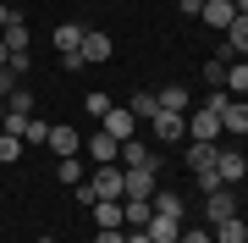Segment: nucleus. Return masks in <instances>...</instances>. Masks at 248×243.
<instances>
[{"label":"nucleus","instance_id":"1","mask_svg":"<svg viewBox=\"0 0 248 243\" xmlns=\"http://www.w3.org/2000/svg\"><path fill=\"white\" fill-rule=\"evenodd\" d=\"M149 127H155L160 144H182V138H187V111H155Z\"/></svg>","mask_w":248,"mask_h":243},{"label":"nucleus","instance_id":"11","mask_svg":"<svg viewBox=\"0 0 248 243\" xmlns=\"http://www.w3.org/2000/svg\"><path fill=\"white\" fill-rule=\"evenodd\" d=\"M243 171H248V161H243L237 149H221V155H215V177H221L226 188H237V182H243Z\"/></svg>","mask_w":248,"mask_h":243},{"label":"nucleus","instance_id":"4","mask_svg":"<svg viewBox=\"0 0 248 243\" xmlns=\"http://www.w3.org/2000/svg\"><path fill=\"white\" fill-rule=\"evenodd\" d=\"M204 216H210V227H215V221H226V216H243V210H237V194H232L226 182H221L215 194H204Z\"/></svg>","mask_w":248,"mask_h":243},{"label":"nucleus","instance_id":"14","mask_svg":"<svg viewBox=\"0 0 248 243\" xmlns=\"http://www.w3.org/2000/svg\"><path fill=\"white\" fill-rule=\"evenodd\" d=\"M199 17L210 22V28H221V33H226L232 17H237V6H232V0H204V11H199Z\"/></svg>","mask_w":248,"mask_h":243},{"label":"nucleus","instance_id":"34","mask_svg":"<svg viewBox=\"0 0 248 243\" xmlns=\"http://www.w3.org/2000/svg\"><path fill=\"white\" fill-rule=\"evenodd\" d=\"M105 111H110V99H105V94H89V116L99 122V116H105Z\"/></svg>","mask_w":248,"mask_h":243},{"label":"nucleus","instance_id":"9","mask_svg":"<svg viewBox=\"0 0 248 243\" xmlns=\"http://www.w3.org/2000/svg\"><path fill=\"white\" fill-rule=\"evenodd\" d=\"M78 144H83V133H78V127H66V122H50V149H55V161L78 155Z\"/></svg>","mask_w":248,"mask_h":243},{"label":"nucleus","instance_id":"32","mask_svg":"<svg viewBox=\"0 0 248 243\" xmlns=\"http://www.w3.org/2000/svg\"><path fill=\"white\" fill-rule=\"evenodd\" d=\"M149 205H155V210H182V194H155Z\"/></svg>","mask_w":248,"mask_h":243},{"label":"nucleus","instance_id":"38","mask_svg":"<svg viewBox=\"0 0 248 243\" xmlns=\"http://www.w3.org/2000/svg\"><path fill=\"white\" fill-rule=\"evenodd\" d=\"M127 243H155V238L143 232V227H127Z\"/></svg>","mask_w":248,"mask_h":243},{"label":"nucleus","instance_id":"39","mask_svg":"<svg viewBox=\"0 0 248 243\" xmlns=\"http://www.w3.org/2000/svg\"><path fill=\"white\" fill-rule=\"evenodd\" d=\"M22 17V11H11V6H0V28H6V22H17Z\"/></svg>","mask_w":248,"mask_h":243},{"label":"nucleus","instance_id":"24","mask_svg":"<svg viewBox=\"0 0 248 243\" xmlns=\"http://www.w3.org/2000/svg\"><path fill=\"white\" fill-rule=\"evenodd\" d=\"M127 111H133V116H138V122H149V116H155V111H160V99H155L149 89H138V94H133V105H127Z\"/></svg>","mask_w":248,"mask_h":243},{"label":"nucleus","instance_id":"23","mask_svg":"<svg viewBox=\"0 0 248 243\" xmlns=\"http://www.w3.org/2000/svg\"><path fill=\"white\" fill-rule=\"evenodd\" d=\"M155 99H160V111H187V89H182V83H171V89H160Z\"/></svg>","mask_w":248,"mask_h":243},{"label":"nucleus","instance_id":"42","mask_svg":"<svg viewBox=\"0 0 248 243\" xmlns=\"http://www.w3.org/2000/svg\"><path fill=\"white\" fill-rule=\"evenodd\" d=\"M39 243H55V238H39Z\"/></svg>","mask_w":248,"mask_h":243},{"label":"nucleus","instance_id":"33","mask_svg":"<svg viewBox=\"0 0 248 243\" xmlns=\"http://www.w3.org/2000/svg\"><path fill=\"white\" fill-rule=\"evenodd\" d=\"M193 177H199V188H204V194H215V188H221V177H215V166H210V171H193Z\"/></svg>","mask_w":248,"mask_h":243},{"label":"nucleus","instance_id":"18","mask_svg":"<svg viewBox=\"0 0 248 243\" xmlns=\"http://www.w3.org/2000/svg\"><path fill=\"white\" fill-rule=\"evenodd\" d=\"M221 89H226L232 99H248V61H232V66H226V83H221Z\"/></svg>","mask_w":248,"mask_h":243},{"label":"nucleus","instance_id":"35","mask_svg":"<svg viewBox=\"0 0 248 243\" xmlns=\"http://www.w3.org/2000/svg\"><path fill=\"white\" fill-rule=\"evenodd\" d=\"M11 89H17V72H11V66H0V99H6Z\"/></svg>","mask_w":248,"mask_h":243},{"label":"nucleus","instance_id":"27","mask_svg":"<svg viewBox=\"0 0 248 243\" xmlns=\"http://www.w3.org/2000/svg\"><path fill=\"white\" fill-rule=\"evenodd\" d=\"M22 155V138H11V133H0V161H17Z\"/></svg>","mask_w":248,"mask_h":243},{"label":"nucleus","instance_id":"44","mask_svg":"<svg viewBox=\"0 0 248 243\" xmlns=\"http://www.w3.org/2000/svg\"><path fill=\"white\" fill-rule=\"evenodd\" d=\"M243 243H248V238H243Z\"/></svg>","mask_w":248,"mask_h":243},{"label":"nucleus","instance_id":"13","mask_svg":"<svg viewBox=\"0 0 248 243\" xmlns=\"http://www.w3.org/2000/svg\"><path fill=\"white\" fill-rule=\"evenodd\" d=\"M116 149H122V138H110L105 127H94V133H89V155H94L99 166H116Z\"/></svg>","mask_w":248,"mask_h":243},{"label":"nucleus","instance_id":"31","mask_svg":"<svg viewBox=\"0 0 248 243\" xmlns=\"http://www.w3.org/2000/svg\"><path fill=\"white\" fill-rule=\"evenodd\" d=\"M226 99H232L226 89H210V99H204V111H215V116H221V111H226Z\"/></svg>","mask_w":248,"mask_h":243},{"label":"nucleus","instance_id":"37","mask_svg":"<svg viewBox=\"0 0 248 243\" xmlns=\"http://www.w3.org/2000/svg\"><path fill=\"white\" fill-rule=\"evenodd\" d=\"M177 11H182V17H199V11H204V0H177Z\"/></svg>","mask_w":248,"mask_h":243},{"label":"nucleus","instance_id":"16","mask_svg":"<svg viewBox=\"0 0 248 243\" xmlns=\"http://www.w3.org/2000/svg\"><path fill=\"white\" fill-rule=\"evenodd\" d=\"M221 133H248V99H226V111H221Z\"/></svg>","mask_w":248,"mask_h":243},{"label":"nucleus","instance_id":"26","mask_svg":"<svg viewBox=\"0 0 248 243\" xmlns=\"http://www.w3.org/2000/svg\"><path fill=\"white\" fill-rule=\"evenodd\" d=\"M28 122H33V116H0V133H11V138H22V133H28Z\"/></svg>","mask_w":248,"mask_h":243},{"label":"nucleus","instance_id":"12","mask_svg":"<svg viewBox=\"0 0 248 243\" xmlns=\"http://www.w3.org/2000/svg\"><path fill=\"white\" fill-rule=\"evenodd\" d=\"M83 61H89V66H99V61H110V55H116V45H110V33H94V28H89V33H83Z\"/></svg>","mask_w":248,"mask_h":243},{"label":"nucleus","instance_id":"41","mask_svg":"<svg viewBox=\"0 0 248 243\" xmlns=\"http://www.w3.org/2000/svg\"><path fill=\"white\" fill-rule=\"evenodd\" d=\"M232 6H237V17H248V0H232Z\"/></svg>","mask_w":248,"mask_h":243},{"label":"nucleus","instance_id":"40","mask_svg":"<svg viewBox=\"0 0 248 243\" xmlns=\"http://www.w3.org/2000/svg\"><path fill=\"white\" fill-rule=\"evenodd\" d=\"M11 61V45H6V39H0V66H6Z\"/></svg>","mask_w":248,"mask_h":243},{"label":"nucleus","instance_id":"10","mask_svg":"<svg viewBox=\"0 0 248 243\" xmlns=\"http://www.w3.org/2000/svg\"><path fill=\"white\" fill-rule=\"evenodd\" d=\"M83 33H89V28H83V22H61V28H55V33H50L55 55H78V50H83Z\"/></svg>","mask_w":248,"mask_h":243},{"label":"nucleus","instance_id":"30","mask_svg":"<svg viewBox=\"0 0 248 243\" xmlns=\"http://www.w3.org/2000/svg\"><path fill=\"white\" fill-rule=\"evenodd\" d=\"M94 243H127V227H99Z\"/></svg>","mask_w":248,"mask_h":243},{"label":"nucleus","instance_id":"2","mask_svg":"<svg viewBox=\"0 0 248 243\" xmlns=\"http://www.w3.org/2000/svg\"><path fill=\"white\" fill-rule=\"evenodd\" d=\"M89 194H94V205H99V199H122V166H94Z\"/></svg>","mask_w":248,"mask_h":243},{"label":"nucleus","instance_id":"19","mask_svg":"<svg viewBox=\"0 0 248 243\" xmlns=\"http://www.w3.org/2000/svg\"><path fill=\"white\" fill-rule=\"evenodd\" d=\"M89 210H94V227H122V199H99Z\"/></svg>","mask_w":248,"mask_h":243},{"label":"nucleus","instance_id":"5","mask_svg":"<svg viewBox=\"0 0 248 243\" xmlns=\"http://www.w3.org/2000/svg\"><path fill=\"white\" fill-rule=\"evenodd\" d=\"M143 232H149L155 243H177L182 238V210H155V221L143 227Z\"/></svg>","mask_w":248,"mask_h":243},{"label":"nucleus","instance_id":"17","mask_svg":"<svg viewBox=\"0 0 248 243\" xmlns=\"http://www.w3.org/2000/svg\"><path fill=\"white\" fill-rule=\"evenodd\" d=\"M215 155H221V144H199V138H187V166H193V171H210Z\"/></svg>","mask_w":248,"mask_h":243},{"label":"nucleus","instance_id":"28","mask_svg":"<svg viewBox=\"0 0 248 243\" xmlns=\"http://www.w3.org/2000/svg\"><path fill=\"white\" fill-rule=\"evenodd\" d=\"M204 78H210V89H221L226 83V61H204Z\"/></svg>","mask_w":248,"mask_h":243},{"label":"nucleus","instance_id":"20","mask_svg":"<svg viewBox=\"0 0 248 243\" xmlns=\"http://www.w3.org/2000/svg\"><path fill=\"white\" fill-rule=\"evenodd\" d=\"M6 116H33V94H28L22 83H17V89L6 94Z\"/></svg>","mask_w":248,"mask_h":243},{"label":"nucleus","instance_id":"15","mask_svg":"<svg viewBox=\"0 0 248 243\" xmlns=\"http://www.w3.org/2000/svg\"><path fill=\"white\" fill-rule=\"evenodd\" d=\"M149 221H155L149 199H122V227H149Z\"/></svg>","mask_w":248,"mask_h":243},{"label":"nucleus","instance_id":"22","mask_svg":"<svg viewBox=\"0 0 248 243\" xmlns=\"http://www.w3.org/2000/svg\"><path fill=\"white\" fill-rule=\"evenodd\" d=\"M55 177H61L66 188H78V182H83V161H78V155H66V161H55Z\"/></svg>","mask_w":248,"mask_h":243},{"label":"nucleus","instance_id":"25","mask_svg":"<svg viewBox=\"0 0 248 243\" xmlns=\"http://www.w3.org/2000/svg\"><path fill=\"white\" fill-rule=\"evenodd\" d=\"M22 144H50V122H28V133H22Z\"/></svg>","mask_w":248,"mask_h":243},{"label":"nucleus","instance_id":"21","mask_svg":"<svg viewBox=\"0 0 248 243\" xmlns=\"http://www.w3.org/2000/svg\"><path fill=\"white\" fill-rule=\"evenodd\" d=\"M0 39H6V45L11 50H28V45H33V33H28V22L17 17V22H6V28H0Z\"/></svg>","mask_w":248,"mask_h":243},{"label":"nucleus","instance_id":"7","mask_svg":"<svg viewBox=\"0 0 248 243\" xmlns=\"http://www.w3.org/2000/svg\"><path fill=\"white\" fill-rule=\"evenodd\" d=\"M99 127H105L110 138H122V144H127V138H133V127H138V116H133L127 105H110L105 116H99Z\"/></svg>","mask_w":248,"mask_h":243},{"label":"nucleus","instance_id":"29","mask_svg":"<svg viewBox=\"0 0 248 243\" xmlns=\"http://www.w3.org/2000/svg\"><path fill=\"white\" fill-rule=\"evenodd\" d=\"M6 66H11L17 78H28V66H33V55H28V50H11V61H6Z\"/></svg>","mask_w":248,"mask_h":243},{"label":"nucleus","instance_id":"6","mask_svg":"<svg viewBox=\"0 0 248 243\" xmlns=\"http://www.w3.org/2000/svg\"><path fill=\"white\" fill-rule=\"evenodd\" d=\"M116 166H122V171H155V155H149V144L127 138V144L116 149Z\"/></svg>","mask_w":248,"mask_h":243},{"label":"nucleus","instance_id":"8","mask_svg":"<svg viewBox=\"0 0 248 243\" xmlns=\"http://www.w3.org/2000/svg\"><path fill=\"white\" fill-rule=\"evenodd\" d=\"M155 194H160L155 171H122V199H155Z\"/></svg>","mask_w":248,"mask_h":243},{"label":"nucleus","instance_id":"36","mask_svg":"<svg viewBox=\"0 0 248 243\" xmlns=\"http://www.w3.org/2000/svg\"><path fill=\"white\" fill-rule=\"evenodd\" d=\"M177 243H215V238H210V232H199V227H193V232L182 227V238H177Z\"/></svg>","mask_w":248,"mask_h":243},{"label":"nucleus","instance_id":"43","mask_svg":"<svg viewBox=\"0 0 248 243\" xmlns=\"http://www.w3.org/2000/svg\"><path fill=\"white\" fill-rule=\"evenodd\" d=\"M243 61H248V55H243Z\"/></svg>","mask_w":248,"mask_h":243},{"label":"nucleus","instance_id":"3","mask_svg":"<svg viewBox=\"0 0 248 243\" xmlns=\"http://www.w3.org/2000/svg\"><path fill=\"white\" fill-rule=\"evenodd\" d=\"M187 138H199V144H215V138H221V116H215V111H187Z\"/></svg>","mask_w":248,"mask_h":243}]
</instances>
